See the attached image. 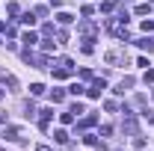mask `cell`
I'll return each mask as SVG.
<instances>
[{"label": "cell", "mask_w": 154, "mask_h": 151, "mask_svg": "<svg viewBox=\"0 0 154 151\" xmlns=\"http://www.w3.org/2000/svg\"><path fill=\"white\" fill-rule=\"evenodd\" d=\"M30 92H33V95H45V86H42V83H33Z\"/></svg>", "instance_id": "obj_12"}, {"label": "cell", "mask_w": 154, "mask_h": 151, "mask_svg": "<svg viewBox=\"0 0 154 151\" xmlns=\"http://www.w3.org/2000/svg\"><path fill=\"white\" fill-rule=\"evenodd\" d=\"M136 15H151V3H139L136 6Z\"/></svg>", "instance_id": "obj_5"}, {"label": "cell", "mask_w": 154, "mask_h": 151, "mask_svg": "<svg viewBox=\"0 0 154 151\" xmlns=\"http://www.w3.org/2000/svg\"><path fill=\"white\" fill-rule=\"evenodd\" d=\"M104 86H107L104 80H95V83H92V86L86 89V92H89V98H101V92H104Z\"/></svg>", "instance_id": "obj_1"}, {"label": "cell", "mask_w": 154, "mask_h": 151, "mask_svg": "<svg viewBox=\"0 0 154 151\" xmlns=\"http://www.w3.org/2000/svg\"><path fill=\"white\" fill-rule=\"evenodd\" d=\"M142 80H145V83H154V68H148V71H145V77H142Z\"/></svg>", "instance_id": "obj_17"}, {"label": "cell", "mask_w": 154, "mask_h": 151, "mask_svg": "<svg viewBox=\"0 0 154 151\" xmlns=\"http://www.w3.org/2000/svg\"><path fill=\"white\" fill-rule=\"evenodd\" d=\"M68 92H71V95H83V92H86V89H83L80 83H71V89H68Z\"/></svg>", "instance_id": "obj_13"}, {"label": "cell", "mask_w": 154, "mask_h": 151, "mask_svg": "<svg viewBox=\"0 0 154 151\" xmlns=\"http://www.w3.org/2000/svg\"><path fill=\"white\" fill-rule=\"evenodd\" d=\"M80 33L92 42V39H95V24H89V21H86V24H80Z\"/></svg>", "instance_id": "obj_2"}, {"label": "cell", "mask_w": 154, "mask_h": 151, "mask_svg": "<svg viewBox=\"0 0 154 151\" xmlns=\"http://www.w3.org/2000/svg\"><path fill=\"white\" fill-rule=\"evenodd\" d=\"M0 98H3V89H0Z\"/></svg>", "instance_id": "obj_22"}, {"label": "cell", "mask_w": 154, "mask_h": 151, "mask_svg": "<svg viewBox=\"0 0 154 151\" xmlns=\"http://www.w3.org/2000/svg\"><path fill=\"white\" fill-rule=\"evenodd\" d=\"M136 45H139L142 51H154V39H139Z\"/></svg>", "instance_id": "obj_4"}, {"label": "cell", "mask_w": 154, "mask_h": 151, "mask_svg": "<svg viewBox=\"0 0 154 151\" xmlns=\"http://www.w3.org/2000/svg\"><path fill=\"white\" fill-rule=\"evenodd\" d=\"M6 12H9V15H18L21 9H18V3H9V6H6Z\"/></svg>", "instance_id": "obj_15"}, {"label": "cell", "mask_w": 154, "mask_h": 151, "mask_svg": "<svg viewBox=\"0 0 154 151\" xmlns=\"http://www.w3.org/2000/svg\"><path fill=\"white\" fill-rule=\"evenodd\" d=\"M107 62H110V65H119V62H122V54H119V51H110V54H107Z\"/></svg>", "instance_id": "obj_3"}, {"label": "cell", "mask_w": 154, "mask_h": 151, "mask_svg": "<svg viewBox=\"0 0 154 151\" xmlns=\"http://www.w3.org/2000/svg\"><path fill=\"white\" fill-rule=\"evenodd\" d=\"M92 125H95V116H86V119L80 122V128H92Z\"/></svg>", "instance_id": "obj_14"}, {"label": "cell", "mask_w": 154, "mask_h": 151, "mask_svg": "<svg viewBox=\"0 0 154 151\" xmlns=\"http://www.w3.org/2000/svg\"><path fill=\"white\" fill-rule=\"evenodd\" d=\"M142 30H145V33H151V30H154V21H142Z\"/></svg>", "instance_id": "obj_18"}, {"label": "cell", "mask_w": 154, "mask_h": 151, "mask_svg": "<svg viewBox=\"0 0 154 151\" xmlns=\"http://www.w3.org/2000/svg\"><path fill=\"white\" fill-rule=\"evenodd\" d=\"M36 151H51V148H48V145H38V148Z\"/></svg>", "instance_id": "obj_20"}, {"label": "cell", "mask_w": 154, "mask_h": 151, "mask_svg": "<svg viewBox=\"0 0 154 151\" xmlns=\"http://www.w3.org/2000/svg\"><path fill=\"white\" fill-rule=\"evenodd\" d=\"M21 21H24L27 27H33V24H36V15H30V12H24V15H21Z\"/></svg>", "instance_id": "obj_8"}, {"label": "cell", "mask_w": 154, "mask_h": 151, "mask_svg": "<svg viewBox=\"0 0 154 151\" xmlns=\"http://www.w3.org/2000/svg\"><path fill=\"white\" fill-rule=\"evenodd\" d=\"M24 42H27V45H36L38 36H36V33H24Z\"/></svg>", "instance_id": "obj_10"}, {"label": "cell", "mask_w": 154, "mask_h": 151, "mask_svg": "<svg viewBox=\"0 0 154 151\" xmlns=\"http://www.w3.org/2000/svg\"><path fill=\"white\" fill-rule=\"evenodd\" d=\"M51 6H62V0H51Z\"/></svg>", "instance_id": "obj_19"}, {"label": "cell", "mask_w": 154, "mask_h": 151, "mask_svg": "<svg viewBox=\"0 0 154 151\" xmlns=\"http://www.w3.org/2000/svg\"><path fill=\"white\" fill-rule=\"evenodd\" d=\"M148 3H154V0H148Z\"/></svg>", "instance_id": "obj_23"}, {"label": "cell", "mask_w": 154, "mask_h": 151, "mask_svg": "<svg viewBox=\"0 0 154 151\" xmlns=\"http://www.w3.org/2000/svg\"><path fill=\"white\" fill-rule=\"evenodd\" d=\"M57 21H59V24H71V15H68V12H59Z\"/></svg>", "instance_id": "obj_9"}, {"label": "cell", "mask_w": 154, "mask_h": 151, "mask_svg": "<svg viewBox=\"0 0 154 151\" xmlns=\"http://www.w3.org/2000/svg\"><path fill=\"white\" fill-rule=\"evenodd\" d=\"M6 136L9 139H18V128H6Z\"/></svg>", "instance_id": "obj_16"}, {"label": "cell", "mask_w": 154, "mask_h": 151, "mask_svg": "<svg viewBox=\"0 0 154 151\" xmlns=\"http://www.w3.org/2000/svg\"><path fill=\"white\" fill-rule=\"evenodd\" d=\"M62 98H65V92H62V89H54V92H51V101H54V104H59Z\"/></svg>", "instance_id": "obj_7"}, {"label": "cell", "mask_w": 154, "mask_h": 151, "mask_svg": "<svg viewBox=\"0 0 154 151\" xmlns=\"http://www.w3.org/2000/svg\"><path fill=\"white\" fill-rule=\"evenodd\" d=\"M83 142H86V145H92V148H98V136H95V133H86V136H83Z\"/></svg>", "instance_id": "obj_6"}, {"label": "cell", "mask_w": 154, "mask_h": 151, "mask_svg": "<svg viewBox=\"0 0 154 151\" xmlns=\"http://www.w3.org/2000/svg\"><path fill=\"white\" fill-rule=\"evenodd\" d=\"M3 30H6V24H3V21H0V33H3Z\"/></svg>", "instance_id": "obj_21"}, {"label": "cell", "mask_w": 154, "mask_h": 151, "mask_svg": "<svg viewBox=\"0 0 154 151\" xmlns=\"http://www.w3.org/2000/svg\"><path fill=\"white\" fill-rule=\"evenodd\" d=\"M54 136H57V142H62V145L68 142V133H65V131H57V133H54Z\"/></svg>", "instance_id": "obj_11"}]
</instances>
